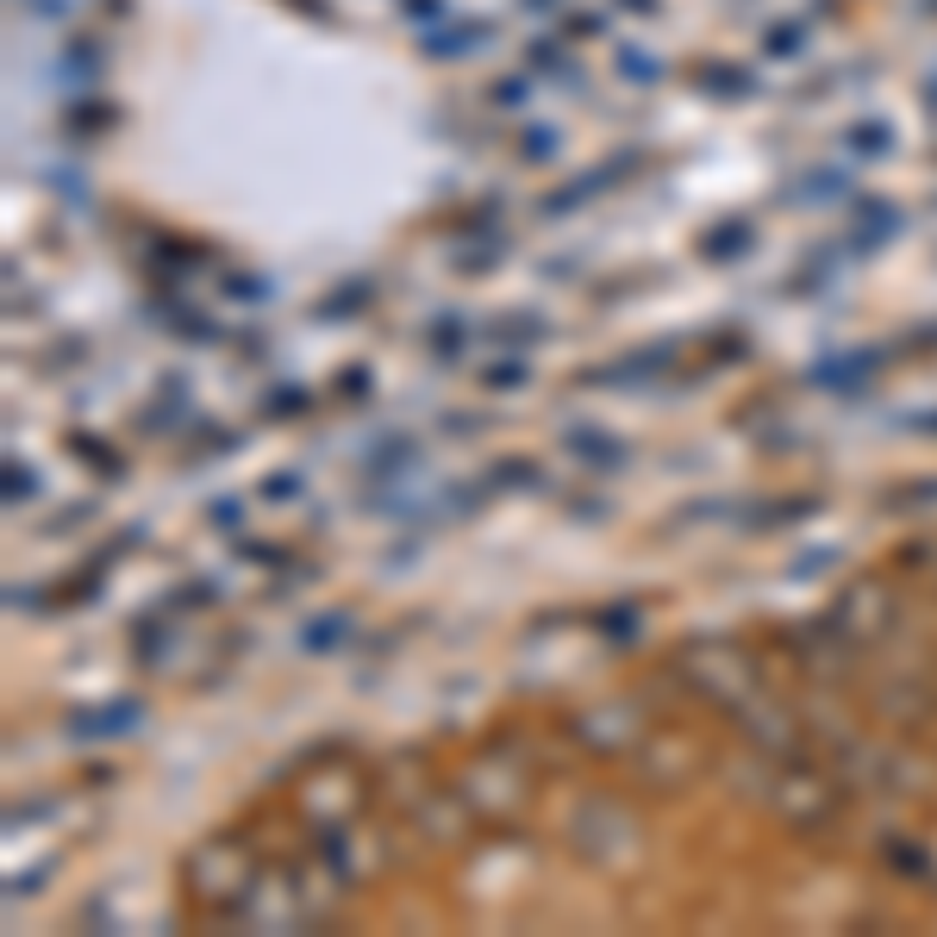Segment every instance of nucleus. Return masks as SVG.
Masks as SVG:
<instances>
[{
	"mask_svg": "<svg viewBox=\"0 0 937 937\" xmlns=\"http://www.w3.org/2000/svg\"><path fill=\"white\" fill-rule=\"evenodd\" d=\"M344 638V613H331V619H313L306 625V650H325V644H338Z\"/></svg>",
	"mask_w": 937,
	"mask_h": 937,
	"instance_id": "3",
	"label": "nucleus"
},
{
	"mask_svg": "<svg viewBox=\"0 0 937 937\" xmlns=\"http://www.w3.org/2000/svg\"><path fill=\"white\" fill-rule=\"evenodd\" d=\"M132 725H137V706H107V712L75 719V725H69V738H119V731H132Z\"/></svg>",
	"mask_w": 937,
	"mask_h": 937,
	"instance_id": "1",
	"label": "nucleus"
},
{
	"mask_svg": "<svg viewBox=\"0 0 937 937\" xmlns=\"http://www.w3.org/2000/svg\"><path fill=\"white\" fill-rule=\"evenodd\" d=\"M519 382H532V369H526V363H494V369H488V388H500V394H507V388H519Z\"/></svg>",
	"mask_w": 937,
	"mask_h": 937,
	"instance_id": "4",
	"label": "nucleus"
},
{
	"mask_svg": "<svg viewBox=\"0 0 937 937\" xmlns=\"http://www.w3.org/2000/svg\"><path fill=\"white\" fill-rule=\"evenodd\" d=\"M300 488H294V475H269L263 482V500H294Z\"/></svg>",
	"mask_w": 937,
	"mask_h": 937,
	"instance_id": "6",
	"label": "nucleus"
},
{
	"mask_svg": "<svg viewBox=\"0 0 937 937\" xmlns=\"http://www.w3.org/2000/svg\"><path fill=\"white\" fill-rule=\"evenodd\" d=\"M569 450H581V456H594V463H625V450H619V444H600L588 425H569Z\"/></svg>",
	"mask_w": 937,
	"mask_h": 937,
	"instance_id": "2",
	"label": "nucleus"
},
{
	"mask_svg": "<svg viewBox=\"0 0 937 937\" xmlns=\"http://www.w3.org/2000/svg\"><path fill=\"white\" fill-rule=\"evenodd\" d=\"M6 494L19 500V494H38V475L31 469H6Z\"/></svg>",
	"mask_w": 937,
	"mask_h": 937,
	"instance_id": "5",
	"label": "nucleus"
}]
</instances>
